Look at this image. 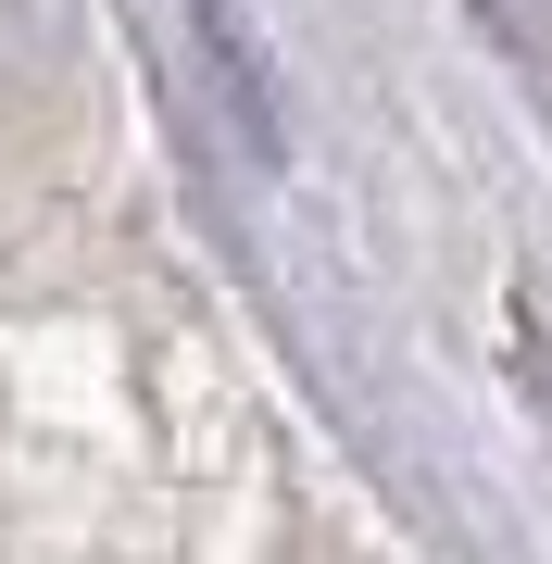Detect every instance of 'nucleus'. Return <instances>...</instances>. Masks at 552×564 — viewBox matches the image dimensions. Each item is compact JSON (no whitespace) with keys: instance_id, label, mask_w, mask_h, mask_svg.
I'll return each mask as SVG.
<instances>
[{"instance_id":"obj_1","label":"nucleus","mask_w":552,"mask_h":564,"mask_svg":"<svg viewBox=\"0 0 552 564\" xmlns=\"http://www.w3.org/2000/svg\"><path fill=\"white\" fill-rule=\"evenodd\" d=\"M515 13H528V25H540V39H552V0H515Z\"/></svg>"}]
</instances>
